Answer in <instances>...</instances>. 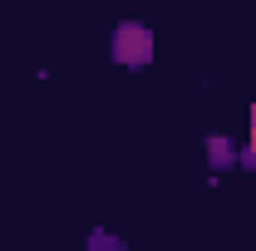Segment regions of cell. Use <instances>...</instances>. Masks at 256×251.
<instances>
[{"mask_svg": "<svg viewBox=\"0 0 256 251\" xmlns=\"http://www.w3.org/2000/svg\"><path fill=\"white\" fill-rule=\"evenodd\" d=\"M153 50H158V40H153V30L143 20H124L114 30V44H108L114 64H124V69H148L153 64Z\"/></svg>", "mask_w": 256, "mask_h": 251, "instance_id": "1", "label": "cell"}, {"mask_svg": "<svg viewBox=\"0 0 256 251\" xmlns=\"http://www.w3.org/2000/svg\"><path fill=\"white\" fill-rule=\"evenodd\" d=\"M207 158H212V168H226L232 158H242V153H236L226 138H217V133H212V138H207Z\"/></svg>", "mask_w": 256, "mask_h": 251, "instance_id": "2", "label": "cell"}, {"mask_svg": "<svg viewBox=\"0 0 256 251\" xmlns=\"http://www.w3.org/2000/svg\"><path fill=\"white\" fill-rule=\"evenodd\" d=\"M242 162L256 168V104H252V133H246V148H242Z\"/></svg>", "mask_w": 256, "mask_h": 251, "instance_id": "3", "label": "cell"}]
</instances>
